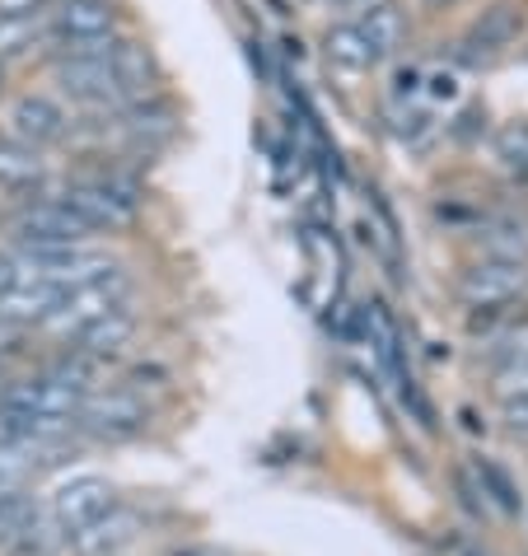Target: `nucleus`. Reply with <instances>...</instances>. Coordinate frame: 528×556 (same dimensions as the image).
<instances>
[{"instance_id": "obj_1", "label": "nucleus", "mask_w": 528, "mask_h": 556, "mask_svg": "<svg viewBox=\"0 0 528 556\" xmlns=\"http://www.w3.org/2000/svg\"><path fill=\"white\" fill-rule=\"evenodd\" d=\"M52 80H56V99L61 103L113 117V113H122V108H131V103H141V99L154 94L160 66H154L146 42L117 34L108 42H89V48L56 52Z\"/></svg>"}, {"instance_id": "obj_2", "label": "nucleus", "mask_w": 528, "mask_h": 556, "mask_svg": "<svg viewBox=\"0 0 528 556\" xmlns=\"http://www.w3.org/2000/svg\"><path fill=\"white\" fill-rule=\"evenodd\" d=\"M10 235L20 239L24 253H42V249H85V243L95 239V229L61 202V197L38 192V197H28V202H20V211L10 215Z\"/></svg>"}, {"instance_id": "obj_3", "label": "nucleus", "mask_w": 528, "mask_h": 556, "mask_svg": "<svg viewBox=\"0 0 528 556\" xmlns=\"http://www.w3.org/2000/svg\"><path fill=\"white\" fill-rule=\"evenodd\" d=\"M75 426L99 444H127L136 435H146L150 403L136 389H127V383H99L95 393H85Z\"/></svg>"}, {"instance_id": "obj_4", "label": "nucleus", "mask_w": 528, "mask_h": 556, "mask_svg": "<svg viewBox=\"0 0 528 556\" xmlns=\"http://www.w3.org/2000/svg\"><path fill=\"white\" fill-rule=\"evenodd\" d=\"M117 34H122V14L113 0H48V14H42V38L56 52L108 42Z\"/></svg>"}, {"instance_id": "obj_5", "label": "nucleus", "mask_w": 528, "mask_h": 556, "mask_svg": "<svg viewBox=\"0 0 528 556\" xmlns=\"http://www.w3.org/2000/svg\"><path fill=\"white\" fill-rule=\"evenodd\" d=\"M117 505V496H113V486L103 482V477H95V472H80V477H66L52 496H48V509L42 515L52 519V529L66 538L80 533V529H89L99 515H108V509Z\"/></svg>"}, {"instance_id": "obj_6", "label": "nucleus", "mask_w": 528, "mask_h": 556, "mask_svg": "<svg viewBox=\"0 0 528 556\" xmlns=\"http://www.w3.org/2000/svg\"><path fill=\"white\" fill-rule=\"evenodd\" d=\"M71 131H75V117L56 94H20L5 113V136L20 146H34V150L61 146Z\"/></svg>"}, {"instance_id": "obj_7", "label": "nucleus", "mask_w": 528, "mask_h": 556, "mask_svg": "<svg viewBox=\"0 0 528 556\" xmlns=\"http://www.w3.org/2000/svg\"><path fill=\"white\" fill-rule=\"evenodd\" d=\"M458 295L473 308H501L528 295V262H501V257H481L473 267H463L458 276Z\"/></svg>"}, {"instance_id": "obj_8", "label": "nucleus", "mask_w": 528, "mask_h": 556, "mask_svg": "<svg viewBox=\"0 0 528 556\" xmlns=\"http://www.w3.org/2000/svg\"><path fill=\"white\" fill-rule=\"evenodd\" d=\"M108 122H113V131H117L136 154H154L160 146L174 141V131H178L174 103L160 99V94H150V99L131 103V108H122V113H113Z\"/></svg>"}, {"instance_id": "obj_9", "label": "nucleus", "mask_w": 528, "mask_h": 556, "mask_svg": "<svg viewBox=\"0 0 528 556\" xmlns=\"http://www.w3.org/2000/svg\"><path fill=\"white\" fill-rule=\"evenodd\" d=\"M56 304H61V290L48 286V281H38V276L24 271V262H20V281L0 290V323L14 328V332L48 328L52 314H56Z\"/></svg>"}, {"instance_id": "obj_10", "label": "nucleus", "mask_w": 528, "mask_h": 556, "mask_svg": "<svg viewBox=\"0 0 528 556\" xmlns=\"http://www.w3.org/2000/svg\"><path fill=\"white\" fill-rule=\"evenodd\" d=\"M519 34V5H491L481 20L468 28V38L458 42V56L468 66H487L491 56H501Z\"/></svg>"}, {"instance_id": "obj_11", "label": "nucleus", "mask_w": 528, "mask_h": 556, "mask_svg": "<svg viewBox=\"0 0 528 556\" xmlns=\"http://www.w3.org/2000/svg\"><path fill=\"white\" fill-rule=\"evenodd\" d=\"M136 533H141V509L113 505L108 515H99L95 523H89V529L75 533V538H71V547L80 552V556H117Z\"/></svg>"}, {"instance_id": "obj_12", "label": "nucleus", "mask_w": 528, "mask_h": 556, "mask_svg": "<svg viewBox=\"0 0 528 556\" xmlns=\"http://www.w3.org/2000/svg\"><path fill=\"white\" fill-rule=\"evenodd\" d=\"M42 182H48V160H42V150L0 136V192L28 202V197L42 192Z\"/></svg>"}, {"instance_id": "obj_13", "label": "nucleus", "mask_w": 528, "mask_h": 556, "mask_svg": "<svg viewBox=\"0 0 528 556\" xmlns=\"http://www.w3.org/2000/svg\"><path fill=\"white\" fill-rule=\"evenodd\" d=\"M131 337H136V314H131V304H117V308H108L103 318L85 323V328L71 337V351L108 361V355H117L122 346H131Z\"/></svg>"}, {"instance_id": "obj_14", "label": "nucleus", "mask_w": 528, "mask_h": 556, "mask_svg": "<svg viewBox=\"0 0 528 556\" xmlns=\"http://www.w3.org/2000/svg\"><path fill=\"white\" fill-rule=\"evenodd\" d=\"M351 24H355V34L365 38V48L375 52V61L393 56L402 48V38H407V20H402V10L393 5V0H369Z\"/></svg>"}, {"instance_id": "obj_15", "label": "nucleus", "mask_w": 528, "mask_h": 556, "mask_svg": "<svg viewBox=\"0 0 528 556\" xmlns=\"http://www.w3.org/2000/svg\"><path fill=\"white\" fill-rule=\"evenodd\" d=\"M38 519H42V509H38V501L28 496V491H20V486L0 491V552L14 556V547L38 529Z\"/></svg>"}, {"instance_id": "obj_16", "label": "nucleus", "mask_w": 528, "mask_h": 556, "mask_svg": "<svg viewBox=\"0 0 528 556\" xmlns=\"http://www.w3.org/2000/svg\"><path fill=\"white\" fill-rule=\"evenodd\" d=\"M481 257L501 262H528V220L524 215H501L481 229Z\"/></svg>"}, {"instance_id": "obj_17", "label": "nucleus", "mask_w": 528, "mask_h": 556, "mask_svg": "<svg viewBox=\"0 0 528 556\" xmlns=\"http://www.w3.org/2000/svg\"><path fill=\"white\" fill-rule=\"evenodd\" d=\"M323 48H328V61H337V66H347V71H369V66H379L375 52L365 48V38L355 34L351 20L332 24L328 34H323Z\"/></svg>"}, {"instance_id": "obj_18", "label": "nucleus", "mask_w": 528, "mask_h": 556, "mask_svg": "<svg viewBox=\"0 0 528 556\" xmlns=\"http://www.w3.org/2000/svg\"><path fill=\"white\" fill-rule=\"evenodd\" d=\"M42 14H34V20H14V14H0V66L5 61H20L28 52L42 48Z\"/></svg>"}, {"instance_id": "obj_19", "label": "nucleus", "mask_w": 528, "mask_h": 556, "mask_svg": "<svg viewBox=\"0 0 528 556\" xmlns=\"http://www.w3.org/2000/svg\"><path fill=\"white\" fill-rule=\"evenodd\" d=\"M495 160L519 182H528V122H505V127L495 131Z\"/></svg>"}, {"instance_id": "obj_20", "label": "nucleus", "mask_w": 528, "mask_h": 556, "mask_svg": "<svg viewBox=\"0 0 528 556\" xmlns=\"http://www.w3.org/2000/svg\"><path fill=\"white\" fill-rule=\"evenodd\" d=\"M0 14H14V20H34V14H48V0H0Z\"/></svg>"}, {"instance_id": "obj_21", "label": "nucleus", "mask_w": 528, "mask_h": 556, "mask_svg": "<svg viewBox=\"0 0 528 556\" xmlns=\"http://www.w3.org/2000/svg\"><path fill=\"white\" fill-rule=\"evenodd\" d=\"M501 407H505V421H510V430L528 440V397H515V403H501Z\"/></svg>"}, {"instance_id": "obj_22", "label": "nucleus", "mask_w": 528, "mask_h": 556, "mask_svg": "<svg viewBox=\"0 0 528 556\" xmlns=\"http://www.w3.org/2000/svg\"><path fill=\"white\" fill-rule=\"evenodd\" d=\"M14 281H20V253H5V249H0V290L14 286Z\"/></svg>"}, {"instance_id": "obj_23", "label": "nucleus", "mask_w": 528, "mask_h": 556, "mask_svg": "<svg viewBox=\"0 0 528 556\" xmlns=\"http://www.w3.org/2000/svg\"><path fill=\"white\" fill-rule=\"evenodd\" d=\"M430 94L444 99V103H454V99H458V80H454V75H435V80H430Z\"/></svg>"}, {"instance_id": "obj_24", "label": "nucleus", "mask_w": 528, "mask_h": 556, "mask_svg": "<svg viewBox=\"0 0 528 556\" xmlns=\"http://www.w3.org/2000/svg\"><path fill=\"white\" fill-rule=\"evenodd\" d=\"M168 556H221L215 547H201V543H192V547H178V552H168Z\"/></svg>"}, {"instance_id": "obj_25", "label": "nucleus", "mask_w": 528, "mask_h": 556, "mask_svg": "<svg viewBox=\"0 0 528 556\" xmlns=\"http://www.w3.org/2000/svg\"><path fill=\"white\" fill-rule=\"evenodd\" d=\"M10 486H14V472L5 468V463H0V491H10Z\"/></svg>"}, {"instance_id": "obj_26", "label": "nucleus", "mask_w": 528, "mask_h": 556, "mask_svg": "<svg viewBox=\"0 0 528 556\" xmlns=\"http://www.w3.org/2000/svg\"><path fill=\"white\" fill-rule=\"evenodd\" d=\"M422 5H430V10H449V5H458V0H422Z\"/></svg>"}, {"instance_id": "obj_27", "label": "nucleus", "mask_w": 528, "mask_h": 556, "mask_svg": "<svg viewBox=\"0 0 528 556\" xmlns=\"http://www.w3.org/2000/svg\"><path fill=\"white\" fill-rule=\"evenodd\" d=\"M0 89H5V66H0Z\"/></svg>"}, {"instance_id": "obj_28", "label": "nucleus", "mask_w": 528, "mask_h": 556, "mask_svg": "<svg viewBox=\"0 0 528 556\" xmlns=\"http://www.w3.org/2000/svg\"><path fill=\"white\" fill-rule=\"evenodd\" d=\"M0 383H5V361H0Z\"/></svg>"}]
</instances>
